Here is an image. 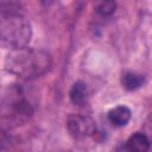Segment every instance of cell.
Listing matches in <instances>:
<instances>
[{
    "mask_svg": "<svg viewBox=\"0 0 152 152\" xmlns=\"http://www.w3.org/2000/svg\"><path fill=\"white\" fill-rule=\"evenodd\" d=\"M51 65V56L32 48L12 49L5 59V69L21 78H34L45 74Z\"/></svg>",
    "mask_w": 152,
    "mask_h": 152,
    "instance_id": "1",
    "label": "cell"
},
{
    "mask_svg": "<svg viewBox=\"0 0 152 152\" xmlns=\"http://www.w3.org/2000/svg\"><path fill=\"white\" fill-rule=\"evenodd\" d=\"M32 37L28 19L17 11H2L1 13V45L7 49L27 46Z\"/></svg>",
    "mask_w": 152,
    "mask_h": 152,
    "instance_id": "2",
    "label": "cell"
},
{
    "mask_svg": "<svg viewBox=\"0 0 152 152\" xmlns=\"http://www.w3.org/2000/svg\"><path fill=\"white\" fill-rule=\"evenodd\" d=\"M1 114L2 121H7L11 125H20L32 116L33 107L25 99L20 89L12 88L4 99Z\"/></svg>",
    "mask_w": 152,
    "mask_h": 152,
    "instance_id": "3",
    "label": "cell"
},
{
    "mask_svg": "<svg viewBox=\"0 0 152 152\" xmlns=\"http://www.w3.org/2000/svg\"><path fill=\"white\" fill-rule=\"evenodd\" d=\"M66 127L75 138H88L96 132V124L93 118L82 114H72L66 120Z\"/></svg>",
    "mask_w": 152,
    "mask_h": 152,
    "instance_id": "4",
    "label": "cell"
},
{
    "mask_svg": "<svg viewBox=\"0 0 152 152\" xmlns=\"http://www.w3.org/2000/svg\"><path fill=\"white\" fill-rule=\"evenodd\" d=\"M108 120L113 126L124 127L126 126L132 116V112L127 106H116L108 112Z\"/></svg>",
    "mask_w": 152,
    "mask_h": 152,
    "instance_id": "5",
    "label": "cell"
},
{
    "mask_svg": "<svg viewBox=\"0 0 152 152\" xmlns=\"http://www.w3.org/2000/svg\"><path fill=\"white\" fill-rule=\"evenodd\" d=\"M150 146H151V142L147 135L144 133L137 132L127 139L125 144V150L131 152H146L150 150Z\"/></svg>",
    "mask_w": 152,
    "mask_h": 152,
    "instance_id": "6",
    "label": "cell"
},
{
    "mask_svg": "<svg viewBox=\"0 0 152 152\" xmlns=\"http://www.w3.org/2000/svg\"><path fill=\"white\" fill-rule=\"evenodd\" d=\"M69 97H70V101L76 106L86 104L88 101V97H89V91H88L86 83H83L81 81L75 82L70 89Z\"/></svg>",
    "mask_w": 152,
    "mask_h": 152,
    "instance_id": "7",
    "label": "cell"
},
{
    "mask_svg": "<svg viewBox=\"0 0 152 152\" xmlns=\"http://www.w3.org/2000/svg\"><path fill=\"white\" fill-rule=\"evenodd\" d=\"M145 83V77L141 74L134 71H126L121 76V84L125 89L133 91L141 88Z\"/></svg>",
    "mask_w": 152,
    "mask_h": 152,
    "instance_id": "8",
    "label": "cell"
},
{
    "mask_svg": "<svg viewBox=\"0 0 152 152\" xmlns=\"http://www.w3.org/2000/svg\"><path fill=\"white\" fill-rule=\"evenodd\" d=\"M96 12L102 17H109L116 11L115 0H100L95 6Z\"/></svg>",
    "mask_w": 152,
    "mask_h": 152,
    "instance_id": "9",
    "label": "cell"
},
{
    "mask_svg": "<svg viewBox=\"0 0 152 152\" xmlns=\"http://www.w3.org/2000/svg\"><path fill=\"white\" fill-rule=\"evenodd\" d=\"M10 1H12V0H10Z\"/></svg>",
    "mask_w": 152,
    "mask_h": 152,
    "instance_id": "10",
    "label": "cell"
}]
</instances>
